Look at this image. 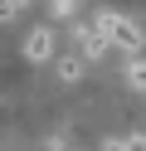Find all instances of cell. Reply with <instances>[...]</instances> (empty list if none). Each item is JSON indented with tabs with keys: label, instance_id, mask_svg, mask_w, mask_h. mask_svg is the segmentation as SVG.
Segmentation results:
<instances>
[{
	"label": "cell",
	"instance_id": "5b68a950",
	"mask_svg": "<svg viewBox=\"0 0 146 151\" xmlns=\"http://www.w3.org/2000/svg\"><path fill=\"white\" fill-rule=\"evenodd\" d=\"M127 83L146 93V59H141V54H127Z\"/></svg>",
	"mask_w": 146,
	"mask_h": 151
},
{
	"label": "cell",
	"instance_id": "ba28073f",
	"mask_svg": "<svg viewBox=\"0 0 146 151\" xmlns=\"http://www.w3.org/2000/svg\"><path fill=\"white\" fill-rule=\"evenodd\" d=\"M5 5H10V15H19V10H29L34 0H5Z\"/></svg>",
	"mask_w": 146,
	"mask_h": 151
},
{
	"label": "cell",
	"instance_id": "6da1fadb",
	"mask_svg": "<svg viewBox=\"0 0 146 151\" xmlns=\"http://www.w3.org/2000/svg\"><path fill=\"white\" fill-rule=\"evenodd\" d=\"M93 24H97V34H102L107 44H117L122 54H141V44H146L141 24H136V20H127L122 10H102V15H97Z\"/></svg>",
	"mask_w": 146,
	"mask_h": 151
},
{
	"label": "cell",
	"instance_id": "8992f818",
	"mask_svg": "<svg viewBox=\"0 0 146 151\" xmlns=\"http://www.w3.org/2000/svg\"><path fill=\"white\" fill-rule=\"evenodd\" d=\"M73 10H78V0H49V15H54V20H68Z\"/></svg>",
	"mask_w": 146,
	"mask_h": 151
},
{
	"label": "cell",
	"instance_id": "277c9868",
	"mask_svg": "<svg viewBox=\"0 0 146 151\" xmlns=\"http://www.w3.org/2000/svg\"><path fill=\"white\" fill-rule=\"evenodd\" d=\"M54 63H58V83H78V78H83V68H88L78 54H54Z\"/></svg>",
	"mask_w": 146,
	"mask_h": 151
},
{
	"label": "cell",
	"instance_id": "9c48e42d",
	"mask_svg": "<svg viewBox=\"0 0 146 151\" xmlns=\"http://www.w3.org/2000/svg\"><path fill=\"white\" fill-rule=\"evenodd\" d=\"M5 20H15V15H10V5H5V0H0V24H5Z\"/></svg>",
	"mask_w": 146,
	"mask_h": 151
},
{
	"label": "cell",
	"instance_id": "7a4b0ae2",
	"mask_svg": "<svg viewBox=\"0 0 146 151\" xmlns=\"http://www.w3.org/2000/svg\"><path fill=\"white\" fill-rule=\"evenodd\" d=\"M19 49H24L29 63H54V54H58V34L49 29V24H39V29H29V39L19 44Z\"/></svg>",
	"mask_w": 146,
	"mask_h": 151
},
{
	"label": "cell",
	"instance_id": "52a82bcc",
	"mask_svg": "<svg viewBox=\"0 0 146 151\" xmlns=\"http://www.w3.org/2000/svg\"><path fill=\"white\" fill-rule=\"evenodd\" d=\"M122 151H146V137H122Z\"/></svg>",
	"mask_w": 146,
	"mask_h": 151
},
{
	"label": "cell",
	"instance_id": "3957f363",
	"mask_svg": "<svg viewBox=\"0 0 146 151\" xmlns=\"http://www.w3.org/2000/svg\"><path fill=\"white\" fill-rule=\"evenodd\" d=\"M73 44H78V59H83V63H93V59L107 54V39L97 34V24H83V29L73 34Z\"/></svg>",
	"mask_w": 146,
	"mask_h": 151
}]
</instances>
